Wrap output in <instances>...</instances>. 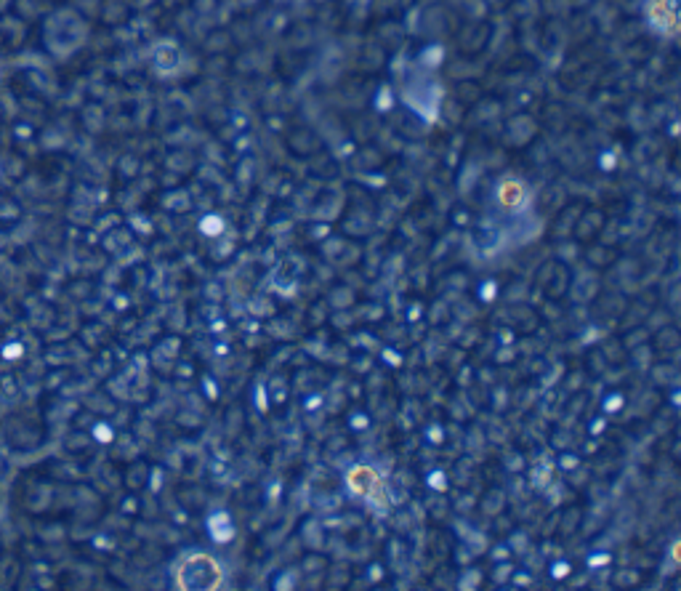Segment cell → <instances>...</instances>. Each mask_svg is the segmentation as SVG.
Wrapping results in <instances>:
<instances>
[{
	"instance_id": "1",
	"label": "cell",
	"mask_w": 681,
	"mask_h": 591,
	"mask_svg": "<svg viewBox=\"0 0 681 591\" xmlns=\"http://www.w3.org/2000/svg\"><path fill=\"white\" fill-rule=\"evenodd\" d=\"M221 568L219 562L205 554H195L181 562L176 570V581L184 591H213L221 586Z\"/></svg>"
},
{
	"instance_id": "2",
	"label": "cell",
	"mask_w": 681,
	"mask_h": 591,
	"mask_svg": "<svg viewBox=\"0 0 681 591\" xmlns=\"http://www.w3.org/2000/svg\"><path fill=\"white\" fill-rule=\"evenodd\" d=\"M349 488H352L357 496L373 501V504L386 506L384 482H381L376 469H370V466H354L352 472H349Z\"/></svg>"
},
{
	"instance_id": "3",
	"label": "cell",
	"mask_w": 681,
	"mask_h": 591,
	"mask_svg": "<svg viewBox=\"0 0 681 591\" xmlns=\"http://www.w3.org/2000/svg\"><path fill=\"white\" fill-rule=\"evenodd\" d=\"M647 19L660 35L674 38L679 32V3L676 0H650L647 3Z\"/></svg>"
},
{
	"instance_id": "4",
	"label": "cell",
	"mask_w": 681,
	"mask_h": 591,
	"mask_svg": "<svg viewBox=\"0 0 681 591\" xmlns=\"http://www.w3.org/2000/svg\"><path fill=\"white\" fill-rule=\"evenodd\" d=\"M498 197H501V203L506 205V208H519L527 197L525 184L517 182V179H506V182L498 187Z\"/></svg>"
},
{
	"instance_id": "5",
	"label": "cell",
	"mask_w": 681,
	"mask_h": 591,
	"mask_svg": "<svg viewBox=\"0 0 681 591\" xmlns=\"http://www.w3.org/2000/svg\"><path fill=\"white\" fill-rule=\"evenodd\" d=\"M176 62H179V54H176V48L168 46V43H163V46L155 51V64L163 72L173 70V67H176Z\"/></svg>"
}]
</instances>
